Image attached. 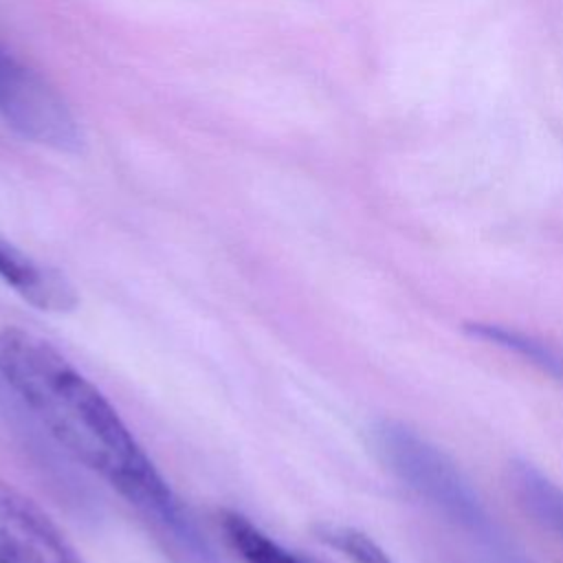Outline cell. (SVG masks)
<instances>
[{
	"instance_id": "6da1fadb",
	"label": "cell",
	"mask_w": 563,
	"mask_h": 563,
	"mask_svg": "<svg viewBox=\"0 0 563 563\" xmlns=\"http://www.w3.org/2000/svg\"><path fill=\"white\" fill-rule=\"evenodd\" d=\"M0 363L57 451L108 482L174 563H220L114 405L53 343L24 328H4Z\"/></svg>"
},
{
	"instance_id": "7a4b0ae2",
	"label": "cell",
	"mask_w": 563,
	"mask_h": 563,
	"mask_svg": "<svg viewBox=\"0 0 563 563\" xmlns=\"http://www.w3.org/2000/svg\"><path fill=\"white\" fill-rule=\"evenodd\" d=\"M374 444L383 462L453 523L479 539L495 537V526L482 499L444 451L396 420L376 424Z\"/></svg>"
},
{
	"instance_id": "3957f363",
	"label": "cell",
	"mask_w": 563,
	"mask_h": 563,
	"mask_svg": "<svg viewBox=\"0 0 563 563\" xmlns=\"http://www.w3.org/2000/svg\"><path fill=\"white\" fill-rule=\"evenodd\" d=\"M0 119L53 150H77L81 134L64 99L0 46Z\"/></svg>"
},
{
	"instance_id": "277c9868",
	"label": "cell",
	"mask_w": 563,
	"mask_h": 563,
	"mask_svg": "<svg viewBox=\"0 0 563 563\" xmlns=\"http://www.w3.org/2000/svg\"><path fill=\"white\" fill-rule=\"evenodd\" d=\"M0 563H84L53 519L2 477Z\"/></svg>"
},
{
	"instance_id": "5b68a950",
	"label": "cell",
	"mask_w": 563,
	"mask_h": 563,
	"mask_svg": "<svg viewBox=\"0 0 563 563\" xmlns=\"http://www.w3.org/2000/svg\"><path fill=\"white\" fill-rule=\"evenodd\" d=\"M0 424L11 433V440L18 444V451L33 464L42 479L48 482V488L59 497L68 499L70 506L84 508V488L77 477L68 471V460L59 457L57 446L44 435L15 387L11 385L2 363H0Z\"/></svg>"
},
{
	"instance_id": "8992f818",
	"label": "cell",
	"mask_w": 563,
	"mask_h": 563,
	"mask_svg": "<svg viewBox=\"0 0 563 563\" xmlns=\"http://www.w3.org/2000/svg\"><path fill=\"white\" fill-rule=\"evenodd\" d=\"M0 282L37 310L64 312L77 301L73 286L0 235Z\"/></svg>"
},
{
	"instance_id": "52a82bcc",
	"label": "cell",
	"mask_w": 563,
	"mask_h": 563,
	"mask_svg": "<svg viewBox=\"0 0 563 563\" xmlns=\"http://www.w3.org/2000/svg\"><path fill=\"white\" fill-rule=\"evenodd\" d=\"M508 479L523 510L563 537V490L532 464L519 460L510 464Z\"/></svg>"
},
{
	"instance_id": "ba28073f",
	"label": "cell",
	"mask_w": 563,
	"mask_h": 563,
	"mask_svg": "<svg viewBox=\"0 0 563 563\" xmlns=\"http://www.w3.org/2000/svg\"><path fill=\"white\" fill-rule=\"evenodd\" d=\"M220 528L231 550L244 563H314L279 545L257 523L238 510H222Z\"/></svg>"
},
{
	"instance_id": "9c48e42d",
	"label": "cell",
	"mask_w": 563,
	"mask_h": 563,
	"mask_svg": "<svg viewBox=\"0 0 563 563\" xmlns=\"http://www.w3.org/2000/svg\"><path fill=\"white\" fill-rule=\"evenodd\" d=\"M314 537L328 548L341 552L352 563H391L387 552L363 530L341 523L314 526Z\"/></svg>"
},
{
	"instance_id": "30bf717a",
	"label": "cell",
	"mask_w": 563,
	"mask_h": 563,
	"mask_svg": "<svg viewBox=\"0 0 563 563\" xmlns=\"http://www.w3.org/2000/svg\"><path fill=\"white\" fill-rule=\"evenodd\" d=\"M466 330L473 336L486 339L490 343H497L501 347H508L517 354L528 356L532 363H537L539 367H543L545 372H550L554 376H563V361L550 347H545L543 343H537V341H532V339H528L519 332H512L508 328L493 325V323H466Z\"/></svg>"
}]
</instances>
